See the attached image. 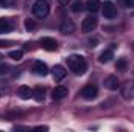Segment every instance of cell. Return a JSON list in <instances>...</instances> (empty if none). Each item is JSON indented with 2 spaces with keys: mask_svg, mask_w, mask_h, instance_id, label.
<instances>
[{
  "mask_svg": "<svg viewBox=\"0 0 134 132\" xmlns=\"http://www.w3.org/2000/svg\"><path fill=\"white\" fill-rule=\"evenodd\" d=\"M103 16L106 19H114L117 16V8H115V5L112 2H109V0L104 2V5H103Z\"/></svg>",
  "mask_w": 134,
  "mask_h": 132,
  "instance_id": "277c9868",
  "label": "cell"
},
{
  "mask_svg": "<svg viewBox=\"0 0 134 132\" xmlns=\"http://www.w3.org/2000/svg\"><path fill=\"white\" fill-rule=\"evenodd\" d=\"M9 58L14 59V61H20V59L24 58V51H22V50H14V51L9 53Z\"/></svg>",
  "mask_w": 134,
  "mask_h": 132,
  "instance_id": "d6986e66",
  "label": "cell"
},
{
  "mask_svg": "<svg viewBox=\"0 0 134 132\" xmlns=\"http://www.w3.org/2000/svg\"><path fill=\"white\" fill-rule=\"evenodd\" d=\"M122 97L130 101L134 98V81H126L122 86Z\"/></svg>",
  "mask_w": 134,
  "mask_h": 132,
  "instance_id": "5b68a950",
  "label": "cell"
},
{
  "mask_svg": "<svg viewBox=\"0 0 134 132\" xmlns=\"http://www.w3.org/2000/svg\"><path fill=\"white\" fill-rule=\"evenodd\" d=\"M63 2H67V0H63Z\"/></svg>",
  "mask_w": 134,
  "mask_h": 132,
  "instance_id": "f546056e",
  "label": "cell"
},
{
  "mask_svg": "<svg viewBox=\"0 0 134 132\" xmlns=\"http://www.w3.org/2000/svg\"><path fill=\"white\" fill-rule=\"evenodd\" d=\"M133 48H134V45H133Z\"/></svg>",
  "mask_w": 134,
  "mask_h": 132,
  "instance_id": "4dcf8cb0",
  "label": "cell"
},
{
  "mask_svg": "<svg viewBox=\"0 0 134 132\" xmlns=\"http://www.w3.org/2000/svg\"><path fill=\"white\" fill-rule=\"evenodd\" d=\"M0 5H2V0H0Z\"/></svg>",
  "mask_w": 134,
  "mask_h": 132,
  "instance_id": "f1b7e54d",
  "label": "cell"
},
{
  "mask_svg": "<svg viewBox=\"0 0 134 132\" xmlns=\"http://www.w3.org/2000/svg\"><path fill=\"white\" fill-rule=\"evenodd\" d=\"M125 67H126V61H125V59L117 61V68H119V70H125Z\"/></svg>",
  "mask_w": 134,
  "mask_h": 132,
  "instance_id": "603a6c76",
  "label": "cell"
},
{
  "mask_svg": "<svg viewBox=\"0 0 134 132\" xmlns=\"http://www.w3.org/2000/svg\"><path fill=\"white\" fill-rule=\"evenodd\" d=\"M24 25H25V30H28V31H31V30L36 28V22H34L33 19H25Z\"/></svg>",
  "mask_w": 134,
  "mask_h": 132,
  "instance_id": "ffe728a7",
  "label": "cell"
},
{
  "mask_svg": "<svg viewBox=\"0 0 134 132\" xmlns=\"http://www.w3.org/2000/svg\"><path fill=\"white\" fill-rule=\"evenodd\" d=\"M8 93V89L5 87V86H0V97H3V95H6Z\"/></svg>",
  "mask_w": 134,
  "mask_h": 132,
  "instance_id": "cb8c5ba5",
  "label": "cell"
},
{
  "mask_svg": "<svg viewBox=\"0 0 134 132\" xmlns=\"http://www.w3.org/2000/svg\"><path fill=\"white\" fill-rule=\"evenodd\" d=\"M33 98L36 99V101H44V98H45V89L44 87H41V86H37V87H34L33 89Z\"/></svg>",
  "mask_w": 134,
  "mask_h": 132,
  "instance_id": "9a60e30c",
  "label": "cell"
},
{
  "mask_svg": "<svg viewBox=\"0 0 134 132\" xmlns=\"http://www.w3.org/2000/svg\"><path fill=\"white\" fill-rule=\"evenodd\" d=\"M0 47H8V42H3V40H0Z\"/></svg>",
  "mask_w": 134,
  "mask_h": 132,
  "instance_id": "4316f807",
  "label": "cell"
},
{
  "mask_svg": "<svg viewBox=\"0 0 134 132\" xmlns=\"http://www.w3.org/2000/svg\"><path fill=\"white\" fill-rule=\"evenodd\" d=\"M50 13V5L47 0H36L33 5V14L39 19H44L47 17Z\"/></svg>",
  "mask_w": 134,
  "mask_h": 132,
  "instance_id": "7a4b0ae2",
  "label": "cell"
},
{
  "mask_svg": "<svg viewBox=\"0 0 134 132\" xmlns=\"http://www.w3.org/2000/svg\"><path fill=\"white\" fill-rule=\"evenodd\" d=\"M97 87L95 86H92V84H89V86H84L83 89H81V97L84 99H94V98H97Z\"/></svg>",
  "mask_w": 134,
  "mask_h": 132,
  "instance_id": "8992f818",
  "label": "cell"
},
{
  "mask_svg": "<svg viewBox=\"0 0 134 132\" xmlns=\"http://www.w3.org/2000/svg\"><path fill=\"white\" fill-rule=\"evenodd\" d=\"M17 95L22 99H30L33 97V90H31L28 86H20V87L17 89Z\"/></svg>",
  "mask_w": 134,
  "mask_h": 132,
  "instance_id": "4fadbf2b",
  "label": "cell"
},
{
  "mask_svg": "<svg viewBox=\"0 0 134 132\" xmlns=\"http://www.w3.org/2000/svg\"><path fill=\"white\" fill-rule=\"evenodd\" d=\"M67 65L69 68L75 73V75H84L86 70H87V64L84 61L83 56H78V55H72L67 58Z\"/></svg>",
  "mask_w": 134,
  "mask_h": 132,
  "instance_id": "6da1fadb",
  "label": "cell"
},
{
  "mask_svg": "<svg viewBox=\"0 0 134 132\" xmlns=\"http://www.w3.org/2000/svg\"><path fill=\"white\" fill-rule=\"evenodd\" d=\"M104 87L108 89V90H117L119 87H120V82H119V78L117 76H114V75H111V76H108L106 79H104Z\"/></svg>",
  "mask_w": 134,
  "mask_h": 132,
  "instance_id": "ba28073f",
  "label": "cell"
},
{
  "mask_svg": "<svg viewBox=\"0 0 134 132\" xmlns=\"http://www.w3.org/2000/svg\"><path fill=\"white\" fill-rule=\"evenodd\" d=\"M112 56H114V53H112V50H106V51H103L100 55V61L101 64H108L111 59H112Z\"/></svg>",
  "mask_w": 134,
  "mask_h": 132,
  "instance_id": "e0dca14e",
  "label": "cell"
},
{
  "mask_svg": "<svg viewBox=\"0 0 134 132\" xmlns=\"http://www.w3.org/2000/svg\"><path fill=\"white\" fill-rule=\"evenodd\" d=\"M119 3L123 6V8H134V0H119Z\"/></svg>",
  "mask_w": 134,
  "mask_h": 132,
  "instance_id": "44dd1931",
  "label": "cell"
},
{
  "mask_svg": "<svg viewBox=\"0 0 134 132\" xmlns=\"http://www.w3.org/2000/svg\"><path fill=\"white\" fill-rule=\"evenodd\" d=\"M0 61H2V55H0Z\"/></svg>",
  "mask_w": 134,
  "mask_h": 132,
  "instance_id": "83f0119b",
  "label": "cell"
},
{
  "mask_svg": "<svg viewBox=\"0 0 134 132\" xmlns=\"http://www.w3.org/2000/svg\"><path fill=\"white\" fill-rule=\"evenodd\" d=\"M13 28H14L13 20H9V19H0V33H8Z\"/></svg>",
  "mask_w": 134,
  "mask_h": 132,
  "instance_id": "5bb4252c",
  "label": "cell"
},
{
  "mask_svg": "<svg viewBox=\"0 0 134 132\" xmlns=\"http://www.w3.org/2000/svg\"><path fill=\"white\" fill-rule=\"evenodd\" d=\"M97 25H98L97 17H94V16H87V17L83 20V23H81V30H83L84 33H92V31L97 28Z\"/></svg>",
  "mask_w": 134,
  "mask_h": 132,
  "instance_id": "3957f363",
  "label": "cell"
},
{
  "mask_svg": "<svg viewBox=\"0 0 134 132\" xmlns=\"http://www.w3.org/2000/svg\"><path fill=\"white\" fill-rule=\"evenodd\" d=\"M52 73H53V79L55 81H61V79H64V76L67 75V70L63 65H55L53 70H52Z\"/></svg>",
  "mask_w": 134,
  "mask_h": 132,
  "instance_id": "7c38bea8",
  "label": "cell"
},
{
  "mask_svg": "<svg viewBox=\"0 0 134 132\" xmlns=\"http://www.w3.org/2000/svg\"><path fill=\"white\" fill-rule=\"evenodd\" d=\"M33 71L36 75H39V76H45L47 73H48V67L45 62H42V61H36L33 65Z\"/></svg>",
  "mask_w": 134,
  "mask_h": 132,
  "instance_id": "8fae6325",
  "label": "cell"
},
{
  "mask_svg": "<svg viewBox=\"0 0 134 132\" xmlns=\"http://www.w3.org/2000/svg\"><path fill=\"white\" fill-rule=\"evenodd\" d=\"M70 8H72V11H73V13H81V11L84 9V5H83V2H81V0H75V2L72 3V6H70Z\"/></svg>",
  "mask_w": 134,
  "mask_h": 132,
  "instance_id": "ac0fdd59",
  "label": "cell"
},
{
  "mask_svg": "<svg viewBox=\"0 0 134 132\" xmlns=\"http://www.w3.org/2000/svg\"><path fill=\"white\" fill-rule=\"evenodd\" d=\"M59 31L63 34H72L75 31V23H73V20L69 19V17H66V19L61 22V25H59Z\"/></svg>",
  "mask_w": 134,
  "mask_h": 132,
  "instance_id": "52a82bcc",
  "label": "cell"
},
{
  "mask_svg": "<svg viewBox=\"0 0 134 132\" xmlns=\"http://www.w3.org/2000/svg\"><path fill=\"white\" fill-rule=\"evenodd\" d=\"M41 45H42V48H45L48 51H53V50L58 48V44H56V40L53 37H42L41 39Z\"/></svg>",
  "mask_w": 134,
  "mask_h": 132,
  "instance_id": "9c48e42d",
  "label": "cell"
},
{
  "mask_svg": "<svg viewBox=\"0 0 134 132\" xmlns=\"http://www.w3.org/2000/svg\"><path fill=\"white\" fill-rule=\"evenodd\" d=\"M89 44H91V47H95V44H97V39H91V40H89Z\"/></svg>",
  "mask_w": 134,
  "mask_h": 132,
  "instance_id": "d4e9b609",
  "label": "cell"
},
{
  "mask_svg": "<svg viewBox=\"0 0 134 132\" xmlns=\"http://www.w3.org/2000/svg\"><path fill=\"white\" fill-rule=\"evenodd\" d=\"M36 129H37V131H47V126H37Z\"/></svg>",
  "mask_w": 134,
  "mask_h": 132,
  "instance_id": "484cf974",
  "label": "cell"
},
{
  "mask_svg": "<svg viewBox=\"0 0 134 132\" xmlns=\"http://www.w3.org/2000/svg\"><path fill=\"white\" fill-rule=\"evenodd\" d=\"M67 93H69L67 87H64V86H58V87H55V89H53V92H52V98L55 99V101H58V99L66 98Z\"/></svg>",
  "mask_w": 134,
  "mask_h": 132,
  "instance_id": "30bf717a",
  "label": "cell"
},
{
  "mask_svg": "<svg viewBox=\"0 0 134 132\" xmlns=\"http://www.w3.org/2000/svg\"><path fill=\"white\" fill-rule=\"evenodd\" d=\"M9 71H11V67L8 65V64H0V76L8 75Z\"/></svg>",
  "mask_w": 134,
  "mask_h": 132,
  "instance_id": "7402d4cb",
  "label": "cell"
},
{
  "mask_svg": "<svg viewBox=\"0 0 134 132\" xmlns=\"http://www.w3.org/2000/svg\"><path fill=\"white\" fill-rule=\"evenodd\" d=\"M100 8H101L100 0H89V2L86 3V9L91 11V13H97Z\"/></svg>",
  "mask_w": 134,
  "mask_h": 132,
  "instance_id": "2e32d148",
  "label": "cell"
}]
</instances>
